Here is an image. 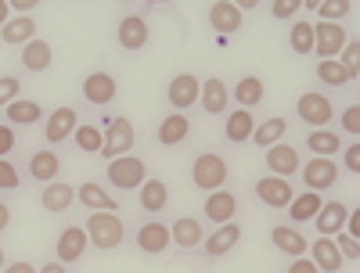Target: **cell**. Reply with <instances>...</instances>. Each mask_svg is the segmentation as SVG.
Returning <instances> with one entry per match:
<instances>
[{"label":"cell","mask_w":360,"mask_h":273,"mask_svg":"<svg viewBox=\"0 0 360 273\" xmlns=\"http://www.w3.org/2000/svg\"><path fill=\"white\" fill-rule=\"evenodd\" d=\"M86 241L98 252H115L119 245H127V220L123 212H86Z\"/></svg>","instance_id":"6da1fadb"},{"label":"cell","mask_w":360,"mask_h":273,"mask_svg":"<svg viewBox=\"0 0 360 273\" xmlns=\"http://www.w3.org/2000/svg\"><path fill=\"white\" fill-rule=\"evenodd\" d=\"M188 180H191V187H198V194L220 191L231 184V162L220 151H198L188 166Z\"/></svg>","instance_id":"7a4b0ae2"},{"label":"cell","mask_w":360,"mask_h":273,"mask_svg":"<svg viewBox=\"0 0 360 273\" xmlns=\"http://www.w3.org/2000/svg\"><path fill=\"white\" fill-rule=\"evenodd\" d=\"M295 119L307 130H328L332 119H335L332 94H324V90H303V94L295 98Z\"/></svg>","instance_id":"3957f363"},{"label":"cell","mask_w":360,"mask_h":273,"mask_svg":"<svg viewBox=\"0 0 360 273\" xmlns=\"http://www.w3.org/2000/svg\"><path fill=\"white\" fill-rule=\"evenodd\" d=\"M105 180H108V187H115L119 194H137V187L148 180V162L141 155H119L105 166Z\"/></svg>","instance_id":"277c9868"},{"label":"cell","mask_w":360,"mask_h":273,"mask_svg":"<svg viewBox=\"0 0 360 273\" xmlns=\"http://www.w3.org/2000/svg\"><path fill=\"white\" fill-rule=\"evenodd\" d=\"M105 133V147H101V159H119V155H130L137 147V130H134V119L130 115H108L101 123Z\"/></svg>","instance_id":"5b68a950"},{"label":"cell","mask_w":360,"mask_h":273,"mask_svg":"<svg viewBox=\"0 0 360 273\" xmlns=\"http://www.w3.org/2000/svg\"><path fill=\"white\" fill-rule=\"evenodd\" d=\"M115 44H119V51H127V54L148 51V44H152V25H148L141 8L119 15V22H115Z\"/></svg>","instance_id":"8992f818"},{"label":"cell","mask_w":360,"mask_h":273,"mask_svg":"<svg viewBox=\"0 0 360 273\" xmlns=\"http://www.w3.org/2000/svg\"><path fill=\"white\" fill-rule=\"evenodd\" d=\"M242 237H245V227H242V220L224 223V227H209V234H205V241H202L198 255H202L205 262H217V259L231 255L238 245H242Z\"/></svg>","instance_id":"52a82bcc"},{"label":"cell","mask_w":360,"mask_h":273,"mask_svg":"<svg viewBox=\"0 0 360 273\" xmlns=\"http://www.w3.org/2000/svg\"><path fill=\"white\" fill-rule=\"evenodd\" d=\"M238 216H242V198H238L231 187L209 191L202 198V220H205V227H224V223H234Z\"/></svg>","instance_id":"ba28073f"},{"label":"cell","mask_w":360,"mask_h":273,"mask_svg":"<svg viewBox=\"0 0 360 273\" xmlns=\"http://www.w3.org/2000/svg\"><path fill=\"white\" fill-rule=\"evenodd\" d=\"M299 184H303V191H317V194H328L335 184H339V162L335 159H303V166H299Z\"/></svg>","instance_id":"9c48e42d"},{"label":"cell","mask_w":360,"mask_h":273,"mask_svg":"<svg viewBox=\"0 0 360 273\" xmlns=\"http://www.w3.org/2000/svg\"><path fill=\"white\" fill-rule=\"evenodd\" d=\"M76 126H79V112L72 105H58L54 112L44 115V147H54L58 151L62 144H69L72 133H76Z\"/></svg>","instance_id":"30bf717a"},{"label":"cell","mask_w":360,"mask_h":273,"mask_svg":"<svg viewBox=\"0 0 360 273\" xmlns=\"http://www.w3.org/2000/svg\"><path fill=\"white\" fill-rule=\"evenodd\" d=\"M134 245L141 255H166L173 248V241H169V223L159 220V216H148L137 230H134Z\"/></svg>","instance_id":"8fae6325"},{"label":"cell","mask_w":360,"mask_h":273,"mask_svg":"<svg viewBox=\"0 0 360 273\" xmlns=\"http://www.w3.org/2000/svg\"><path fill=\"white\" fill-rule=\"evenodd\" d=\"M22 176H29V180H33V184H40V187L54 184V180H62V151H54V147L29 151Z\"/></svg>","instance_id":"7c38bea8"},{"label":"cell","mask_w":360,"mask_h":273,"mask_svg":"<svg viewBox=\"0 0 360 273\" xmlns=\"http://www.w3.org/2000/svg\"><path fill=\"white\" fill-rule=\"evenodd\" d=\"M79 94L90 108H108L115 98H119V79L108 72V69H94L86 72L83 83H79Z\"/></svg>","instance_id":"4fadbf2b"},{"label":"cell","mask_w":360,"mask_h":273,"mask_svg":"<svg viewBox=\"0 0 360 273\" xmlns=\"http://www.w3.org/2000/svg\"><path fill=\"white\" fill-rule=\"evenodd\" d=\"M205 22H209V29L217 33V40L227 44L234 33H242L245 15L238 11L234 0H217V4H209V8H205Z\"/></svg>","instance_id":"5bb4252c"},{"label":"cell","mask_w":360,"mask_h":273,"mask_svg":"<svg viewBox=\"0 0 360 273\" xmlns=\"http://www.w3.org/2000/svg\"><path fill=\"white\" fill-rule=\"evenodd\" d=\"M252 198L270 212H285L288 201L295 198V187H292V180H281V176H256Z\"/></svg>","instance_id":"9a60e30c"},{"label":"cell","mask_w":360,"mask_h":273,"mask_svg":"<svg viewBox=\"0 0 360 273\" xmlns=\"http://www.w3.org/2000/svg\"><path fill=\"white\" fill-rule=\"evenodd\" d=\"M299 166H303V151H299L295 144H288V140H281V144H274V147L263 151V169H266V176L295 180Z\"/></svg>","instance_id":"2e32d148"},{"label":"cell","mask_w":360,"mask_h":273,"mask_svg":"<svg viewBox=\"0 0 360 273\" xmlns=\"http://www.w3.org/2000/svg\"><path fill=\"white\" fill-rule=\"evenodd\" d=\"M198 94H202V79L195 72H173L169 83H166V101H169V112H188L198 105Z\"/></svg>","instance_id":"e0dca14e"},{"label":"cell","mask_w":360,"mask_h":273,"mask_svg":"<svg viewBox=\"0 0 360 273\" xmlns=\"http://www.w3.org/2000/svg\"><path fill=\"white\" fill-rule=\"evenodd\" d=\"M346 25L342 22H314V54L317 62H335L346 47Z\"/></svg>","instance_id":"ac0fdd59"},{"label":"cell","mask_w":360,"mask_h":273,"mask_svg":"<svg viewBox=\"0 0 360 273\" xmlns=\"http://www.w3.org/2000/svg\"><path fill=\"white\" fill-rule=\"evenodd\" d=\"M205 234H209V227H205L202 216H176V220L169 223V241H173V248L184 252V255L202 248Z\"/></svg>","instance_id":"d6986e66"},{"label":"cell","mask_w":360,"mask_h":273,"mask_svg":"<svg viewBox=\"0 0 360 273\" xmlns=\"http://www.w3.org/2000/svg\"><path fill=\"white\" fill-rule=\"evenodd\" d=\"M266 241L274 245V252H281L288 259L307 255V248H310V237L303 234V227H292V223H274L266 230Z\"/></svg>","instance_id":"ffe728a7"},{"label":"cell","mask_w":360,"mask_h":273,"mask_svg":"<svg viewBox=\"0 0 360 273\" xmlns=\"http://www.w3.org/2000/svg\"><path fill=\"white\" fill-rule=\"evenodd\" d=\"M191 130H195V123H191L188 112H166L155 126V144L159 147H180V144H188Z\"/></svg>","instance_id":"44dd1931"},{"label":"cell","mask_w":360,"mask_h":273,"mask_svg":"<svg viewBox=\"0 0 360 273\" xmlns=\"http://www.w3.org/2000/svg\"><path fill=\"white\" fill-rule=\"evenodd\" d=\"M86 245H90V241H86L83 223H65L62 234H58V241H54V259L65 262V266H76L86 255Z\"/></svg>","instance_id":"7402d4cb"},{"label":"cell","mask_w":360,"mask_h":273,"mask_svg":"<svg viewBox=\"0 0 360 273\" xmlns=\"http://www.w3.org/2000/svg\"><path fill=\"white\" fill-rule=\"evenodd\" d=\"M198 105L205 115H227L231 112V83L224 76H205L202 79V94H198Z\"/></svg>","instance_id":"603a6c76"},{"label":"cell","mask_w":360,"mask_h":273,"mask_svg":"<svg viewBox=\"0 0 360 273\" xmlns=\"http://www.w3.org/2000/svg\"><path fill=\"white\" fill-rule=\"evenodd\" d=\"M169 201H173V194H169V184L162 176H148L137 187V205H141L144 216H162L169 208Z\"/></svg>","instance_id":"cb8c5ba5"},{"label":"cell","mask_w":360,"mask_h":273,"mask_svg":"<svg viewBox=\"0 0 360 273\" xmlns=\"http://www.w3.org/2000/svg\"><path fill=\"white\" fill-rule=\"evenodd\" d=\"M18 65H22L29 76H40V72H47V69L54 65V47H51V40H44V36L29 40V44L18 51Z\"/></svg>","instance_id":"d4e9b609"},{"label":"cell","mask_w":360,"mask_h":273,"mask_svg":"<svg viewBox=\"0 0 360 273\" xmlns=\"http://www.w3.org/2000/svg\"><path fill=\"white\" fill-rule=\"evenodd\" d=\"M76 205V184H65V180H54V184L40 187V208L51 212V216H65V212Z\"/></svg>","instance_id":"484cf974"},{"label":"cell","mask_w":360,"mask_h":273,"mask_svg":"<svg viewBox=\"0 0 360 273\" xmlns=\"http://www.w3.org/2000/svg\"><path fill=\"white\" fill-rule=\"evenodd\" d=\"M346 216H349L346 201H339V198H324V205L317 208V216H314L317 237H335V234L346 227Z\"/></svg>","instance_id":"4316f807"},{"label":"cell","mask_w":360,"mask_h":273,"mask_svg":"<svg viewBox=\"0 0 360 273\" xmlns=\"http://www.w3.org/2000/svg\"><path fill=\"white\" fill-rule=\"evenodd\" d=\"M263 98H266V83L256 76V72H245V76H238L234 79V86H231V101H234V108H256V105H263Z\"/></svg>","instance_id":"83f0119b"},{"label":"cell","mask_w":360,"mask_h":273,"mask_svg":"<svg viewBox=\"0 0 360 273\" xmlns=\"http://www.w3.org/2000/svg\"><path fill=\"white\" fill-rule=\"evenodd\" d=\"M76 201L86 208V212H123L119 208V198L112 191H105L101 184L86 180V184H76Z\"/></svg>","instance_id":"f1b7e54d"},{"label":"cell","mask_w":360,"mask_h":273,"mask_svg":"<svg viewBox=\"0 0 360 273\" xmlns=\"http://www.w3.org/2000/svg\"><path fill=\"white\" fill-rule=\"evenodd\" d=\"M252 130H256V115L249 108H231L224 115V140L227 144H249L252 140Z\"/></svg>","instance_id":"f546056e"},{"label":"cell","mask_w":360,"mask_h":273,"mask_svg":"<svg viewBox=\"0 0 360 273\" xmlns=\"http://www.w3.org/2000/svg\"><path fill=\"white\" fill-rule=\"evenodd\" d=\"M342 144H346V137L339 130H307V137H303V147L310 151L314 159H335V155H342Z\"/></svg>","instance_id":"4dcf8cb0"},{"label":"cell","mask_w":360,"mask_h":273,"mask_svg":"<svg viewBox=\"0 0 360 273\" xmlns=\"http://www.w3.org/2000/svg\"><path fill=\"white\" fill-rule=\"evenodd\" d=\"M307 255H310V262L317 266V273H339V269L346 266V259H342L339 248H335V237H314L310 248H307Z\"/></svg>","instance_id":"1f68e13d"},{"label":"cell","mask_w":360,"mask_h":273,"mask_svg":"<svg viewBox=\"0 0 360 273\" xmlns=\"http://www.w3.org/2000/svg\"><path fill=\"white\" fill-rule=\"evenodd\" d=\"M4 123L15 126V130L37 126V123H44V105H40L37 98H18V101H11V105L4 108Z\"/></svg>","instance_id":"d6a6232c"},{"label":"cell","mask_w":360,"mask_h":273,"mask_svg":"<svg viewBox=\"0 0 360 273\" xmlns=\"http://www.w3.org/2000/svg\"><path fill=\"white\" fill-rule=\"evenodd\" d=\"M324 205V194H317V191H295V198L288 201V223L292 227H307V223H314V216H317V208Z\"/></svg>","instance_id":"836d02e7"},{"label":"cell","mask_w":360,"mask_h":273,"mask_svg":"<svg viewBox=\"0 0 360 273\" xmlns=\"http://www.w3.org/2000/svg\"><path fill=\"white\" fill-rule=\"evenodd\" d=\"M29 40H37V18L33 15H11V22L0 29V44L22 51Z\"/></svg>","instance_id":"e575fe53"},{"label":"cell","mask_w":360,"mask_h":273,"mask_svg":"<svg viewBox=\"0 0 360 273\" xmlns=\"http://www.w3.org/2000/svg\"><path fill=\"white\" fill-rule=\"evenodd\" d=\"M285 137H288V119H285V115H270V119H263V123H256L249 144H256L259 151H266V147L281 144Z\"/></svg>","instance_id":"d590c367"},{"label":"cell","mask_w":360,"mask_h":273,"mask_svg":"<svg viewBox=\"0 0 360 273\" xmlns=\"http://www.w3.org/2000/svg\"><path fill=\"white\" fill-rule=\"evenodd\" d=\"M79 155H101V147H105V133H101V123H79L72 140H69Z\"/></svg>","instance_id":"8d00e7d4"},{"label":"cell","mask_w":360,"mask_h":273,"mask_svg":"<svg viewBox=\"0 0 360 273\" xmlns=\"http://www.w3.org/2000/svg\"><path fill=\"white\" fill-rule=\"evenodd\" d=\"M288 51L299 58H310L314 54V22L310 18H295L288 25Z\"/></svg>","instance_id":"74e56055"},{"label":"cell","mask_w":360,"mask_h":273,"mask_svg":"<svg viewBox=\"0 0 360 273\" xmlns=\"http://www.w3.org/2000/svg\"><path fill=\"white\" fill-rule=\"evenodd\" d=\"M307 8L321 15L317 22H342V18L353 11V4H349V0H310Z\"/></svg>","instance_id":"f35d334b"},{"label":"cell","mask_w":360,"mask_h":273,"mask_svg":"<svg viewBox=\"0 0 360 273\" xmlns=\"http://www.w3.org/2000/svg\"><path fill=\"white\" fill-rule=\"evenodd\" d=\"M317 83H324V86H332V90H339V86H346V83H356L339 62H317Z\"/></svg>","instance_id":"ab89813d"},{"label":"cell","mask_w":360,"mask_h":273,"mask_svg":"<svg viewBox=\"0 0 360 273\" xmlns=\"http://www.w3.org/2000/svg\"><path fill=\"white\" fill-rule=\"evenodd\" d=\"M22 169L11 162V159H0V194H15L22 191Z\"/></svg>","instance_id":"60d3db41"},{"label":"cell","mask_w":360,"mask_h":273,"mask_svg":"<svg viewBox=\"0 0 360 273\" xmlns=\"http://www.w3.org/2000/svg\"><path fill=\"white\" fill-rule=\"evenodd\" d=\"M335 62H339L353 79L360 76V40H356V36H349V40H346V47H342V54L335 58Z\"/></svg>","instance_id":"b9f144b4"},{"label":"cell","mask_w":360,"mask_h":273,"mask_svg":"<svg viewBox=\"0 0 360 273\" xmlns=\"http://www.w3.org/2000/svg\"><path fill=\"white\" fill-rule=\"evenodd\" d=\"M18 98H22V79L4 72V76H0V112H4L11 101H18Z\"/></svg>","instance_id":"7bdbcfd3"},{"label":"cell","mask_w":360,"mask_h":273,"mask_svg":"<svg viewBox=\"0 0 360 273\" xmlns=\"http://www.w3.org/2000/svg\"><path fill=\"white\" fill-rule=\"evenodd\" d=\"M346 130V137H360V105L353 101V105H346V112L339 115V133Z\"/></svg>","instance_id":"ee69618b"},{"label":"cell","mask_w":360,"mask_h":273,"mask_svg":"<svg viewBox=\"0 0 360 273\" xmlns=\"http://www.w3.org/2000/svg\"><path fill=\"white\" fill-rule=\"evenodd\" d=\"M335 248H339V255H342L346 262H353V266L360 262V241H356V237H349V234L339 230V234H335Z\"/></svg>","instance_id":"f6af8a7d"},{"label":"cell","mask_w":360,"mask_h":273,"mask_svg":"<svg viewBox=\"0 0 360 273\" xmlns=\"http://www.w3.org/2000/svg\"><path fill=\"white\" fill-rule=\"evenodd\" d=\"M18 147V130L0 123V159H11V151Z\"/></svg>","instance_id":"bcb514c9"},{"label":"cell","mask_w":360,"mask_h":273,"mask_svg":"<svg viewBox=\"0 0 360 273\" xmlns=\"http://www.w3.org/2000/svg\"><path fill=\"white\" fill-rule=\"evenodd\" d=\"M342 147H346V155H342L346 173H349V176H360V144L349 140V144H342ZM342 166H339V169H342Z\"/></svg>","instance_id":"7dc6e473"},{"label":"cell","mask_w":360,"mask_h":273,"mask_svg":"<svg viewBox=\"0 0 360 273\" xmlns=\"http://www.w3.org/2000/svg\"><path fill=\"white\" fill-rule=\"evenodd\" d=\"M299 8H303V4H299V0H274V4H270V18H278V22H288Z\"/></svg>","instance_id":"c3c4849f"},{"label":"cell","mask_w":360,"mask_h":273,"mask_svg":"<svg viewBox=\"0 0 360 273\" xmlns=\"http://www.w3.org/2000/svg\"><path fill=\"white\" fill-rule=\"evenodd\" d=\"M285 273H317V266L310 262V255H299V259H288Z\"/></svg>","instance_id":"681fc988"},{"label":"cell","mask_w":360,"mask_h":273,"mask_svg":"<svg viewBox=\"0 0 360 273\" xmlns=\"http://www.w3.org/2000/svg\"><path fill=\"white\" fill-rule=\"evenodd\" d=\"M8 8H11L15 15H33V11L40 8V0H8Z\"/></svg>","instance_id":"f907efd6"},{"label":"cell","mask_w":360,"mask_h":273,"mask_svg":"<svg viewBox=\"0 0 360 273\" xmlns=\"http://www.w3.org/2000/svg\"><path fill=\"white\" fill-rule=\"evenodd\" d=\"M37 273H72V266H65V262H58V259L51 255L47 262H40V266H37Z\"/></svg>","instance_id":"816d5d0a"},{"label":"cell","mask_w":360,"mask_h":273,"mask_svg":"<svg viewBox=\"0 0 360 273\" xmlns=\"http://www.w3.org/2000/svg\"><path fill=\"white\" fill-rule=\"evenodd\" d=\"M0 273H37V266L29 262V259H15V262H8Z\"/></svg>","instance_id":"f5cc1de1"},{"label":"cell","mask_w":360,"mask_h":273,"mask_svg":"<svg viewBox=\"0 0 360 273\" xmlns=\"http://www.w3.org/2000/svg\"><path fill=\"white\" fill-rule=\"evenodd\" d=\"M11 227V205L4 201V198H0V234H4Z\"/></svg>","instance_id":"db71d44e"},{"label":"cell","mask_w":360,"mask_h":273,"mask_svg":"<svg viewBox=\"0 0 360 273\" xmlns=\"http://www.w3.org/2000/svg\"><path fill=\"white\" fill-rule=\"evenodd\" d=\"M11 22V8H8V0H0V29H4Z\"/></svg>","instance_id":"11a10c76"},{"label":"cell","mask_w":360,"mask_h":273,"mask_svg":"<svg viewBox=\"0 0 360 273\" xmlns=\"http://www.w3.org/2000/svg\"><path fill=\"white\" fill-rule=\"evenodd\" d=\"M8 266V252H4V245H0V269Z\"/></svg>","instance_id":"9f6ffc18"}]
</instances>
